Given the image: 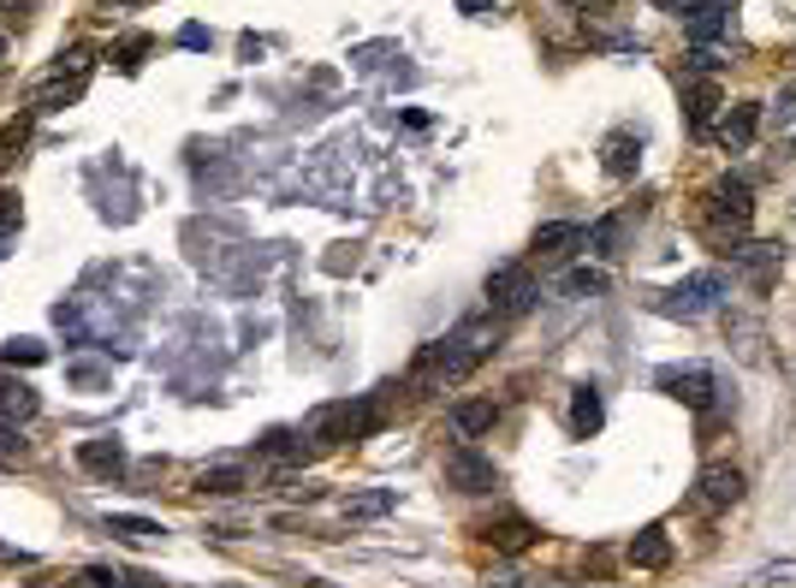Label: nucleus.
<instances>
[{"instance_id": "15", "label": "nucleus", "mask_w": 796, "mask_h": 588, "mask_svg": "<svg viewBox=\"0 0 796 588\" xmlns=\"http://www.w3.org/2000/svg\"><path fill=\"white\" fill-rule=\"evenodd\" d=\"M719 256H732V262L749 268V273H755V291H767L773 273H778V262H785V250H778V245H732V250H719Z\"/></svg>"}, {"instance_id": "31", "label": "nucleus", "mask_w": 796, "mask_h": 588, "mask_svg": "<svg viewBox=\"0 0 796 588\" xmlns=\"http://www.w3.org/2000/svg\"><path fill=\"white\" fill-rule=\"evenodd\" d=\"M12 227H19V197H12V190H0V238H7Z\"/></svg>"}, {"instance_id": "3", "label": "nucleus", "mask_w": 796, "mask_h": 588, "mask_svg": "<svg viewBox=\"0 0 796 588\" xmlns=\"http://www.w3.org/2000/svg\"><path fill=\"white\" fill-rule=\"evenodd\" d=\"M725 273L719 268H702V273H689V280L678 286H666V291H648V309L654 316H671V321H702V316H714V309L725 303Z\"/></svg>"}, {"instance_id": "44", "label": "nucleus", "mask_w": 796, "mask_h": 588, "mask_svg": "<svg viewBox=\"0 0 796 588\" xmlns=\"http://www.w3.org/2000/svg\"><path fill=\"white\" fill-rule=\"evenodd\" d=\"M0 245H7V238H0Z\"/></svg>"}, {"instance_id": "39", "label": "nucleus", "mask_w": 796, "mask_h": 588, "mask_svg": "<svg viewBox=\"0 0 796 588\" xmlns=\"http://www.w3.org/2000/svg\"><path fill=\"white\" fill-rule=\"evenodd\" d=\"M0 7H7V12H12V19H24V12H19V7H30V0H0Z\"/></svg>"}, {"instance_id": "19", "label": "nucleus", "mask_w": 796, "mask_h": 588, "mask_svg": "<svg viewBox=\"0 0 796 588\" xmlns=\"http://www.w3.org/2000/svg\"><path fill=\"white\" fill-rule=\"evenodd\" d=\"M684 108H689V126L707 131V126H714V113L725 108V101H719V83H714V78H689V83H684Z\"/></svg>"}, {"instance_id": "12", "label": "nucleus", "mask_w": 796, "mask_h": 588, "mask_svg": "<svg viewBox=\"0 0 796 588\" xmlns=\"http://www.w3.org/2000/svg\"><path fill=\"white\" fill-rule=\"evenodd\" d=\"M78 464H83V470H90V476H101V481H119V476L131 470L126 446H119L113 435H101V440H83V446H78Z\"/></svg>"}, {"instance_id": "7", "label": "nucleus", "mask_w": 796, "mask_h": 588, "mask_svg": "<svg viewBox=\"0 0 796 588\" xmlns=\"http://www.w3.org/2000/svg\"><path fill=\"white\" fill-rule=\"evenodd\" d=\"M446 488H458V494H494L499 488V464L464 440L458 452L446 458Z\"/></svg>"}, {"instance_id": "17", "label": "nucleus", "mask_w": 796, "mask_h": 588, "mask_svg": "<svg viewBox=\"0 0 796 588\" xmlns=\"http://www.w3.org/2000/svg\"><path fill=\"white\" fill-rule=\"evenodd\" d=\"M37 410H42V399H37L30 380H19V375L0 380V417L7 422H37Z\"/></svg>"}, {"instance_id": "10", "label": "nucleus", "mask_w": 796, "mask_h": 588, "mask_svg": "<svg viewBox=\"0 0 796 588\" xmlns=\"http://www.w3.org/2000/svg\"><path fill=\"white\" fill-rule=\"evenodd\" d=\"M476 535H481V541H488L494 552H506V559H517V552H529L535 541H541V529H535L529 517H517V511L494 517V524H481Z\"/></svg>"}, {"instance_id": "25", "label": "nucleus", "mask_w": 796, "mask_h": 588, "mask_svg": "<svg viewBox=\"0 0 796 588\" xmlns=\"http://www.w3.org/2000/svg\"><path fill=\"white\" fill-rule=\"evenodd\" d=\"M0 362H7V369H37V362H48V345L42 339H12V345H0Z\"/></svg>"}, {"instance_id": "11", "label": "nucleus", "mask_w": 796, "mask_h": 588, "mask_svg": "<svg viewBox=\"0 0 796 588\" xmlns=\"http://www.w3.org/2000/svg\"><path fill=\"white\" fill-rule=\"evenodd\" d=\"M684 30H689V42L696 48H714L725 30H732V12H725V0H689Z\"/></svg>"}, {"instance_id": "27", "label": "nucleus", "mask_w": 796, "mask_h": 588, "mask_svg": "<svg viewBox=\"0 0 796 588\" xmlns=\"http://www.w3.org/2000/svg\"><path fill=\"white\" fill-rule=\"evenodd\" d=\"M245 488V470H232V464H220V470H202L197 476V494H215V499H227Z\"/></svg>"}, {"instance_id": "40", "label": "nucleus", "mask_w": 796, "mask_h": 588, "mask_svg": "<svg viewBox=\"0 0 796 588\" xmlns=\"http://www.w3.org/2000/svg\"><path fill=\"white\" fill-rule=\"evenodd\" d=\"M108 7H143V0H108Z\"/></svg>"}, {"instance_id": "8", "label": "nucleus", "mask_w": 796, "mask_h": 588, "mask_svg": "<svg viewBox=\"0 0 796 588\" xmlns=\"http://www.w3.org/2000/svg\"><path fill=\"white\" fill-rule=\"evenodd\" d=\"M654 380H660V392H671V399L689 405V410H707V405H714V392H719L714 369H702V362H684V369H660Z\"/></svg>"}, {"instance_id": "4", "label": "nucleus", "mask_w": 796, "mask_h": 588, "mask_svg": "<svg viewBox=\"0 0 796 588\" xmlns=\"http://www.w3.org/2000/svg\"><path fill=\"white\" fill-rule=\"evenodd\" d=\"M375 428H380V405L375 399H339V405L309 410L304 435L316 446H345V440H369Z\"/></svg>"}, {"instance_id": "43", "label": "nucleus", "mask_w": 796, "mask_h": 588, "mask_svg": "<svg viewBox=\"0 0 796 588\" xmlns=\"http://www.w3.org/2000/svg\"><path fill=\"white\" fill-rule=\"evenodd\" d=\"M0 54H7V42H0Z\"/></svg>"}, {"instance_id": "35", "label": "nucleus", "mask_w": 796, "mask_h": 588, "mask_svg": "<svg viewBox=\"0 0 796 588\" xmlns=\"http://www.w3.org/2000/svg\"><path fill=\"white\" fill-rule=\"evenodd\" d=\"M72 380H78V387H108V375H101V369H90V362H78V369H72Z\"/></svg>"}, {"instance_id": "21", "label": "nucleus", "mask_w": 796, "mask_h": 588, "mask_svg": "<svg viewBox=\"0 0 796 588\" xmlns=\"http://www.w3.org/2000/svg\"><path fill=\"white\" fill-rule=\"evenodd\" d=\"M755 131H760V108H755V101H737V108L725 113V126H719V143L725 149H749Z\"/></svg>"}, {"instance_id": "37", "label": "nucleus", "mask_w": 796, "mask_h": 588, "mask_svg": "<svg viewBox=\"0 0 796 588\" xmlns=\"http://www.w3.org/2000/svg\"><path fill=\"white\" fill-rule=\"evenodd\" d=\"M458 12H470V19H481V12H494V0H458Z\"/></svg>"}, {"instance_id": "33", "label": "nucleus", "mask_w": 796, "mask_h": 588, "mask_svg": "<svg viewBox=\"0 0 796 588\" xmlns=\"http://www.w3.org/2000/svg\"><path fill=\"white\" fill-rule=\"evenodd\" d=\"M689 66H696V72L707 78V72H719V66H725V60L714 54V48H696V54H689Z\"/></svg>"}, {"instance_id": "29", "label": "nucleus", "mask_w": 796, "mask_h": 588, "mask_svg": "<svg viewBox=\"0 0 796 588\" xmlns=\"http://www.w3.org/2000/svg\"><path fill=\"white\" fill-rule=\"evenodd\" d=\"M0 464H7V470L30 464V446L19 440V422H7V417H0Z\"/></svg>"}, {"instance_id": "18", "label": "nucleus", "mask_w": 796, "mask_h": 588, "mask_svg": "<svg viewBox=\"0 0 796 588\" xmlns=\"http://www.w3.org/2000/svg\"><path fill=\"white\" fill-rule=\"evenodd\" d=\"M392 506H398L392 488H362V494H345V499H339L345 524H375V517H387Z\"/></svg>"}, {"instance_id": "6", "label": "nucleus", "mask_w": 796, "mask_h": 588, "mask_svg": "<svg viewBox=\"0 0 796 588\" xmlns=\"http://www.w3.org/2000/svg\"><path fill=\"white\" fill-rule=\"evenodd\" d=\"M90 66H96V54L90 48H66V54L54 60V78L37 90V108L48 113V108H66V101H78L83 96V78H90Z\"/></svg>"}, {"instance_id": "23", "label": "nucleus", "mask_w": 796, "mask_h": 588, "mask_svg": "<svg viewBox=\"0 0 796 588\" xmlns=\"http://www.w3.org/2000/svg\"><path fill=\"white\" fill-rule=\"evenodd\" d=\"M83 582L90 588H167L161 577H149V570H119V565H90Z\"/></svg>"}, {"instance_id": "5", "label": "nucleus", "mask_w": 796, "mask_h": 588, "mask_svg": "<svg viewBox=\"0 0 796 588\" xmlns=\"http://www.w3.org/2000/svg\"><path fill=\"white\" fill-rule=\"evenodd\" d=\"M535 303H541V286H535V273L524 262H499L488 273V309H494V316L517 321V316H529Z\"/></svg>"}, {"instance_id": "41", "label": "nucleus", "mask_w": 796, "mask_h": 588, "mask_svg": "<svg viewBox=\"0 0 796 588\" xmlns=\"http://www.w3.org/2000/svg\"><path fill=\"white\" fill-rule=\"evenodd\" d=\"M304 588H327V582H321V577H304Z\"/></svg>"}, {"instance_id": "28", "label": "nucleus", "mask_w": 796, "mask_h": 588, "mask_svg": "<svg viewBox=\"0 0 796 588\" xmlns=\"http://www.w3.org/2000/svg\"><path fill=\"white\" fill-rule=\"evenodd\" d=\"M559 291H565V298H600V291H607V273H600V268H570Z\"/></svg>"}, {"instance_id": "14", "label": "nucleus", "mask_w": 796, "mask_h": 588, "mask_svg": "<svg viewBox=\"0 0 796 588\" xmlns=\"http://www.w3.org/2000/svg\"><path fill=\"white\" fill-rule=\"evenodd\" d=\"M600 167H607L613 179H636V167H643V137H636V131H613L607 143H600Z\"/></svg>"}, {"instance_id": "24", "label": "nucleus", "mask_w": 796, "mask_h": 588, "mask_svg": "<svg viewBox=\"0 0 796 588\" xmlns=\"http://www.w3.org/2000/svg\"><path fill=\"white\" fill-rule=\"evenodd\" d=\"M101 529L119 535V541H161V535H167L155 517H131V511H108V517H101Z\"/></svg>"}, {"instance_id": "1", "label": "nucleus", "mask_w": 796, "mask_h": 588, "mask_svg": "<svg viewBox=\"0 0 796 588\" xmlns=\"http://www.w3.org/2000/svg\"><path fill=\"white\" fill-rule=\"evenodd\" d=\"M494 345H499V321H458L446 339L435 345H422V357H417V387H452V380H464L470 369H481V362L494 357Z\"/></svg>"}, {"instance_id": "16", "label": "nucleus", "mask_w": 796, "mask_h": 588, "mask_svg": "<svg viewBox=\"0 0 796 588\" xmlns=\"http://www.w3.org/2000/svg\"><path fill=\"white\" fill-rule=\"evenodd\" d=\"M600 422H607V405H600V387H583L570 392V435L588 440V435H600Z\"/></svg>"}, {"instance_id": "2", "label": "nucleus", "mask_w": 796, "mask_h": 588, "mask_svg": "<svg viewBox=\"0 0 796 588\" xmlns=\"http://www.w3.org/2000/svg\"><path fill=\"white\" fill-rule=\"evenodd\" d=\"M702 220H707V232H714L719 250L743 245V232H749V220H755V190H749V179H714V185H707Z\"/></svg>"}, {"instance_id": "30", "label": "nucleus", "mask_w": 796, "mask_h": 588, "mask_svg": "<svg viewBox=\"0 0 796 588\" xmlns=\"http://www.w3.org/2000/svg\"><path fill=\"white\" fill-rule=\"evenodd\" d=\"M149 48H155L149 37H126V42H119V48H113V60H119V66H126V72H137V66H143V54H149Z\"/></svg>"}, {"instance_id": "36", "label": "nucleus", "mask_w": 796, "mask_h": 588, "mask_svg": "<svg viewBox=\"0 0 796 588\" xmlns=\"http://www.w3.org/2000/svg\"><path fill=\"white\" fill-rule=\"evenodd\" d=\"M494 588H547V582H535V577H511V570H506V577H494Z\"/></svg>"}, {"instance_id": "34", "label": "nucleus", "mask_w": 796, "mask_h": 588, "mask_svg": "<svg viewBox=\"0 0 796 588\" xmlns=\"http://www.w3.org/2000/svg\"><path fill=\"white\" fill-rule=\"evenodd\" d=\"M215 37H209V30H202V24H185L179 30V48H209Z\"/></svg>"}, {"instance_id": "38", "label": "nucleus", "mask_w": 796, "mask_h": 588, "mask_svg": "<svg viewBox=\"0 0 796 588\" xmlns=\"http://www.w3.org/2000/svg\"><path fill=\"white\" fill-rule=\"evenodd\" d=\"M565 7H577V12H607L613 0H565Z\"/></svg>"}, {"instance_id": "42", "label": "nucleus", "mask_w": 796, "mask_h": 588, "mask_svg": "<svg viewBox=\"0 0 796 588\" xmlns=\"http://www.w3.org/2000/svg\"><path fill=\"white\" fill-rule=\"evenodd\" d=\"M72 588H90V582H72Z\"/></svg>"}, {"instance_id": "22", "label": "nucleus", "mask_w": 796, "mask_h": 588, "mask_svg": "<svg viewBox=\"0 0 796 588\" xmlns=\"http://www.w3.org/2000/svg\"><path fill=\"white\" fill-rule=\"evenodd\" d=\"M583 227L577 220H547V227H535V238H529V250L535 256H559V250H570V245H583Z\"/></svg>"}, {"instance_id": "9", "label": "nucleus", "mask_w": 796, "mask_h": 588, "mask_svg": "<svg viewBox=\"0 0 796 588\" xmlns=\"http://www.w3.org/2000/svg\"><path fill=\"white\" fill-rule=\"evenodd\" d=\"M743 499V470L737 464H707V470L696 476V506L702 511H725Z\"/></svg>"}, {"instance_id": "32", "label": "nucleus", "mask_w": 796, "mask_h": 588, "mask_svg": "<svg viewBox=\"0 0 796 588\" xmlns=\"http://www.w3.org/2000/svg\"><path fill=\"white\" fill-rule=\"evenodd\" d=\"M24 131H30L24 119H19V126H7V137H0V167L12 161V149H24Z\"/></svg>"}, {"instance_id": "26", "label": "nucleus", "mask_w": 796, "mask_h": 588, "mask_svg": "<svg viewBox=\"0 0 796 588\" xmlns=\"http://www.w3.org/2000/svg\"><path fill=\"white\" fill-rule=\"evenodd\" d=\"M618 238H625V215H607L600 227H588L583 245L595 250V256H618Z\"/></svg>"}, {"instance_id": "13", "label": "nucleus", "mask_w": 796, "mask_h": 588, "mask_svg": "<svg viewBox=\"0 0 796 588\" xmlns=\"http://www.w3.org/2000/svg\"><path fill=\"white\" fill-rule=\"evenodd\" d=\"M625 559H630L636 570H666V565H671V535H666L660 524L636 529V535H630V547H625Z\"/></svg>"}, {"instance_id": "20", "label": "nucleus", "mask_w": 796, "mask_h": 588, "mask_svg": "<svg viewBox=\"0 0 796 588\" xmlns=\"http://www.w3.org/2000/svg\"><path fill=\"white\" fill-rule=\"evenodd\" d=\"M494 422H499V405H494V399H464V405H452V435H458V440L488 435Z\"/></svg>"}]
</instances>
